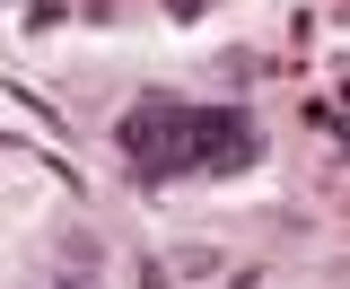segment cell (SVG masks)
<instances>
[{
	"label": "cell",
	"mask_w": 350,
	"mask_h": 289,
	"mask_svg": "<svg viewBox=\"0 0 350 289\" xmlns=\"http://www.w3.org/2000/svg\"><path fill=\"white\" fill-rule=\"evenodd\" d=\"M184 97L175 88H149V97H131V114L114 123V149H123V166H131V184H167V175H193V149H184Z\"/></svg>",
	"instance_id": "1"
},
{
	"label": "cell",
	"mask_w": 350,
	"mask_h": 289,
	"mask_svg": "<svg viewBox=\"0 0 350 289\" xmlns=\"http://www.w3.org/2000/svg\"><path fill=\"white\" fill-rule=\"evenodd\" d=\"M184 149H193V175H245V166H262V131L245 105H193Z\"/></svg>",
	"instance_id": "2"
},
{
	"label": "cell",
	"mask_w": 350,
	"mask_h": 289,
	"mask_svg": "<svg viewBox=\"0 0 350 289\" xmlns=\"http://www.w3.org/2000/svg\"><path fill=\"white\" fill-rule=\"evenodd\" d=\"M306 123H315V131H333V140H342V97H333V88H324V97H306Z\"/></svg>",
	"instance_id": "3"
},
{
	"label": "cell",
	"mask_w": 350,
	"mask_h": 289,
	"mask_svg": "<svg viewBox=\"0 0 350 289\" xmlns=\"http://www.w3.org/2000/svg\"><path fill=\"white\" fill-rule=\"evenodd\" d=\"M175 272L202 281V272H228V254H219V246H184V254H175Z\"/></svg>",
	"instance_id": "4"
},
{
	"label": "cell",
	"mask_w": 350,
	"mask_h": 289,
	"mask_svg": "<svg viewBox=\"0 0 350 289\" xmlns=\"http://www.w3.org/2000/svg\"><path fill=\"white\" fill-rule=\"evenodd\" d=\"M62 18H70L62 0H27V27H62Z\"/></svg>",
	"instance_id": "5"
},
{
	"label": "cell",
	"mask_w": 350,
	"mask_h": 289,
	"mask_svg": "<svg viewBox=\"0 0 350 289\" xmlns=\"http://www.w3.org/2000/svg\"><path fill=\"white\" fill-rule=\"evenodd\" d=\"M158 9H167L175 27H193V18H202V0H158Z\"/></svg>",
	"instance_id": "6"
},
{
	"label": "cell",
	"mask_w": 350,
	"mask_h": 289,
	"mask_svg": "<svg viewBox=\"0 0 350 289\" xmlns=\"http://www.w3.org/2000/svg\"><path fill=\"white\" fill-rule=\"evenodd\" d=\"M140 289H167V263L158 254H140Z\"/></svg>",
	"instance_id": "7"
},
{
	"label": "cell",
	"mask_w": 350,
	"mask_h": 289,
	"mask_svg": "<svg viewBox=\"0 0 350 289\" xmlns=\"http://www.w3.org/2000/svg\"><path fill=\"white\" fill-rule=\"evenodd\" d=\"M79 9H88V18H96V27H105V18H114V0H79Z\"/></svg>",
	"instance_id": "8"
},
{
	"label": "cell",
	"mask_w": 350,
	"mask_h": 289,
	"mask_svg": "<svg viewBox=\"0 0 350 289\" xmlns=\"http://www.w3.org/2000/svg\"><path fill=\"white\" fill-rule=\"evenodd\" d=\"M62 289H79V281H62Z\"/></svg>",
	"instance_id": "9"
}]
</instances>
